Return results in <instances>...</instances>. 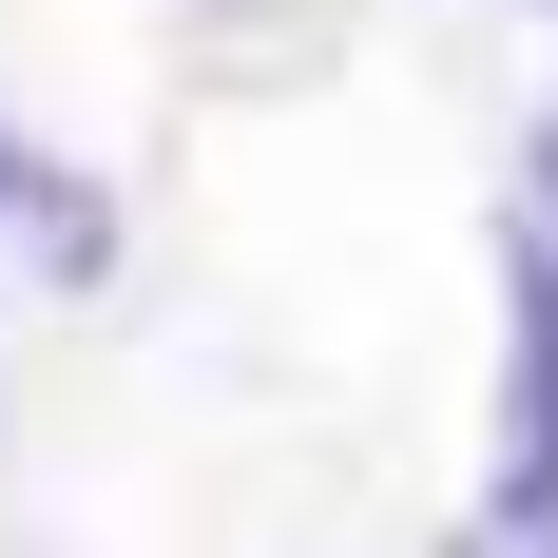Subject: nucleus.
Instances as JSON below:
<instances>
[{
	"instance_id": "obj_1",
	"label": "nucleus",
	"mask_w": 558,
	"mask_h": 558,
	"mask_svg": "<svg viewBox=\"0 0 558 558\" xmlns=\"http://www.w3.org/2000/svg\"><path fill=\"white\" fill-rule=\"evenodd\" d=\"M444 558H558V444H482V520Z\"/></svg>"
},
{
	"instance_id": "obj_2",
	"label": "nucleus",
	"mask_w": 558,
	"mask_h": 558,
	"mask_svg": "<svg viewBox=\"0 0 558 558\" xmlns=\"http://www.w3.org/2000/svg\"><path fill=\"white\" fill-rule=\"evenodd\" d=\"M0 231H20L39 270H97V231H77V193H58V173L20 155V135H0Z\"/></svg>"
},
{
	"instance_id": "obj_3",
	"label": "nucleus",
	"mask_w": 558,
	"mask_h": 558,
	"mask_svg": "<svg viewBox=\"0 0 558 558\" xmlns=\"http://www.w3.org/2000/svg\"><path fill=\"white\" fill-rule=\"evenodd\" d=\"M539 231H558V116H539Z\"/></svg>"
},
{
	"instance_id": "obj_4",
	"label": "nucleus",
	"mask_w": 558,
	"mask_h": 558,
	"mask_svg": "<svg viewBox=\"0 0 558 558\" xmlns=\"http://www.w3.org/2000/svg\"><path fill=\"white\" fill-rule=\"evenodd\" d=\"M539 20H558V0H539Z\"/></svg>"
}]
</instances>
